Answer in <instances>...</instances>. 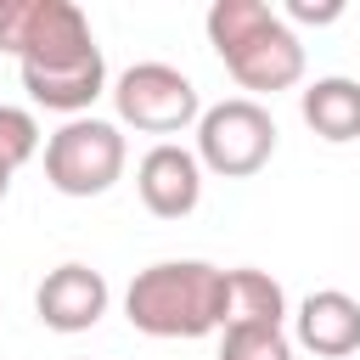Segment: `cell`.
Segmentation results:
<instances>
[{
  "instance_id": "obj_1",
  "label": "cell",
  "mask_w": 360,
  "mask_h": 360,
  "mask_svg": "<svg viewBox=\"0 0 360 360\" xmlns=\"http://www.w3.org/2000/svg\"><path fill=\"white\" fill-rule=\"evenodd\" d=\"M124 315L146 338H208L225 315V270L208 259H163L135 270Z\"/></svg>"
},
{
  "instance_id": "obj_2",
  "label": "cell",
  "mask_w": 360,
  "mask_h": 360,
  "mask_svg": "<svg viewBox=\"0 0 360 360\" xmlns=\"http://www.w3.org/2000/svg\"><path fill=\"white\" fill-rule=\"evenodd\" d=\"M208 45L231 68L242 90H292L304 79V45L298 34L264 6V0H214L208 6Z\"/></svg>"
},
{
  "instance_id": "obj_3",
  "label": "cell",
  "mask_w": 360,
  "mask_h": 360,
  "mask_svg": "<svg viewBox=\"0 0 360 360\" xmlns=\"http://www.w3.org/2000/svg\"><path fill=\"white\" fill-rule=\"evenodd\" d=\"M270 152H276V118L253 96H231L197 118V163L225 180L259 174L270 163Z\"/></svg>"
},
{
  "instance_id": "obj_4",
  "label": "cell",
  "mask_w": 360,
  "mask_h": 360,
  "mask_svg": "<svg viewBox=\"0 0 360 360\" xmlns=\"http://www.w3.org/2000/svg\"><path fill=\"white\" fill-rule=\"evenodd\" d=\"M124 174V135L107 118H68L45 141V180L62 197H101Z\"/></svg>"
},
{
  "instance_id": "obj_5",
  "label": "cell",
  "mask_w": 360,
  "mask_h": 360,
  "mask_svg": "<svg viewBox=\"0 0 360 360\" xmlns=\"http://www.w3.org/2000/svg\"><path fill=\"white\" fill-rule=\"evenodd\" d=\"M112 107H118L124 124H135L146 135H174V129H186V124L202 118L197 84L180 68H169V62H135V68H124L118 84H112Z\"/></svg>"
},
{
  "instance_id": "obj_6",
  "label": "cell",
  "mask_w": 360,
  "mask_h": 360,
  "mask_svg": "<svg viewBox=\"0 0 360 360\" xmlns=\"http://www.w3.org/2000/svg\"><path fill=\"white\" fill-rule=\"evenodd\" d=\"M135 191H141V202L158 219H186L202 202V163H197V152H186L174 141H158L141 158V169H135Z\"/></svg>"
},
{
  "instance_id": "obj_7",
  "label": "cell",
  "mask_w": 360,
  "mask_h": 360,
  "mask_svg": "<svg viewBox=\"0 0 360 360\" xmlns=\"http://www.w3.org/2000/svg\"><path fill=\"white\" fill-rule=\"evenodd\" d=\"M34 315L51 332H90L107 315V276L90 264H56L34 287Z\"/></svg>"
},
{
  "instance_id": "obj_8",
  "label": "cell",
  "mask_w": 360,
  "mask_h": 360,
  "mask_svg": "<svg viewBox=\"0 0 360 360\" xmlns=\"http://www.w3.org/2000/svg\"><path fill=\"white\" fill-rule=\"evenodd\" d=\"M22 90H28V101H39V107H51V112L84 118V107L107 90V62H101V45L79 51V56H62V62L22 68Z\"/></svg>"
},
{
  "instance_id": "obj_9",
  "label": "cell",
  "mask_w": 360,
  "mask_h": 360,
  "mask_svg": "<svg viewBox=\"0 0 360 360\" xmlns=\"http://www.w3.org/2000/svg\"><path fill=\"white\" fill-rule=\"evenodd\" d=\"M298 343L315 349V354H326V360L354 354L360 349V304L349 292H338V287L309 292L298 304Z\"/></svg>"
},
{
  "instance_id": "obj_10",
  "label": "cell",
  "mask_w": 360,
  "mask_h": 360,
  "mask_svg": "<svg viewBox=\"0 0 360 360\" xmlns=\"http://www.w3.org/2000/svg\"><path fill=\"white\" fill-rule=\"evenodd\" d=\"M298 112H304V124H309L321 141H332V146L360 141V84L343 79V73L315 79V84L298 96Z\"/></svg>"
},
{
  "instance_id": "obj_11",
  "label": "cell",
  "mask_w": 360,
  "mask_h": 360,
  "mask_svg": "<svg viewBox=\"0 0 360 360\" xmlns=\"http://www.w3.org/2000/svg\"><path fill=\"white\" fill-rule=\"evenodd\" d=\"M287 315V292L276 276L242 264V270H225V315H219V332L231 326H281Z\"/></svg>"
},
{
  "instance_id": "obj_12",
  "label": "cell",
  "mask_w": 360,
  "mask_h": 360,
  "mask_svg": "<svg viewBox=\"0 0 360 360\" xmlns=\"http://www.w3.org/2000/svg\"><path fill=\"white\" fill-rule=\"evenodd\" d=\"M34 152H39V124H34V112H22V107H0V197H6L11 174H17Z\"/></svg>"
},
{
  "instance_id": "obj_13",
  "label": "cell",
  "mask_w": 360,
  "mask_h": 360,
  "mask_svg": "<svg viewBox=\"0 0 360 360\" xmlns=\"http://www.w3.org/2000/svg\"><path fill=\"white\" fill-rule=\"evenodd\" d=\"M219 360H292L281 326H231L219 332Z\"/></svg>"
},
{
  "instance_id": "obj_14",
  "label": "cell",
  "mask_w": 360,
  "mask_h": 360,
  "mask_svg": "<svg viewBox=\"0 0 360 360\" xmlns=\"http://www.w3.org/2000/svg\"><path fill=\"white\" fill-rule=\"evenodd\" d=\"M287 11H292L298 22H338V17H343V6H338V0H321V6H315V0H292Z\"/></svg>"
}]
</instances>
